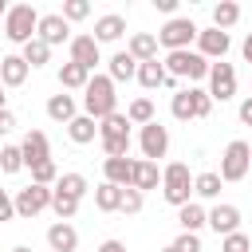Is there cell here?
<instances>
[{"mask_svg": "<svg viewBox=\"0 0 252 252\" xmlns=\"http://www.w3.org/2000/svg\"><path fill=\"white\" fill-rule=\"evenodd\" d=\"M20 169H24L20 146H4V150H0V173H20Z\"/></svg>", "mask_w": 252, "mask_h": 252, "instance_id": "74e56055", "label": "cell"}, {"mask_svg": "<svg viewBox=\"0 0 252 252\" xmlns=\"http://www.w3.org/2000/svg\"><path fill=\"white\" fill-rule=\"evenodd\" d=\"M169 110H173V118H177V122H189V118H209L213 98H209V91H201V87H181V91L173 94Z\"/></svg>", "mask_w": 252, "mask_h": 252, "instance_id": "5b68a950", "label": "cell"}, {"mask_svg": "<svg viewBox=\"0 0 252 252\" xmlns=\"http://www.w3.org/2000/svg\"><path fill=\"white\" fill-rule=\"evenodd\" d=\"M20 154H24V169L47 161V158H51V142H47V134H43V130H28L24 142H20Z\"/></svg>", "mask_w": 252, "mask_h": 252, "instance_id": "5bb4252c", "label": "cell"}, {"mask_svg": "<svg viewBox=\"0 0 252 252\" xmlns=\"http://www.w3.org/2000/svg\"><path fill=\"white\" fill-rule=\"evenodd\" d=\"M12 252H32V248H28V244H16V248H12Z\"/></svg>", "mask_w": 252, "mask_h": 252, "instance_id": "816d5d0a", "label": "cell"}, {"mask_svg": "<svg viewBox=\"0 0 252 252\" xmlns=\"http://www.w3.org/2000/svg\"><path fill=\"white\" fill-rule=\"evenodd\" d=\"M98 252H126V244H122V240H102Z\"/></svg>", "mask_w": 252, "mask_h": 252, "instance_id": "7dc6e473", "label": "cell"}, {"mask_svg": "<svg viewBox=\"0 0 252 252\" xmlns=\"http://www.w3.org/2000/svg\"><path fill=\"white\" fill-rule=\"evenodd\" d=\"M248 165H252V146H248L244 138H236V142L224 146L217 173H220V181H244V177H248Z\"/></svg>", "mask_w": 252, "mask_h": 252, "instance_id": "8992f818", "label": "cell"}, {"mask_svg": "<svg viewBox=\"0 0 252 252\" xmlns=\"http://www.w3.org/2000/svg\"><path fill=\"white\" fill-rule=\"evenodd\" d=\"M228 47H232L228 32H217V28H201L197 32V55H205L209 63H220L228 55Z\"/></svg>", "mask_w": 252, "mask_h": 252, "instance_id": "8fae6325", "label": "cell"}, {"mask_svg": "<svg viewBox=\"0 0 252 252\" xmlns=\"http://www.w3.org/2000/svg\"><path fill=\"white\" fill-rule=\"evenodd\" d=\"M87 83H91V71H83L79 63L67 59V63L59 67V87H63V91H83Z\"/></svg>", "mask_w": 252, "mask_h": 252, "instance_id": "484cf974", "label": "cell"}, {"mask_svg": "<svg viewBox=\"0 0 252 252\" xmlns=\"http://www.w3.org/2000/svg\"><path fill=\"white\" fill-rule=\"evenodd\" d=\"M205 224H209L217 236L240 232V209H236V205H213V209L205 213Z\"/></svg>", "mask_w": 252, "mask_h": 252, "instance_id": "9a60e30c", "label": "cell"}, {"mask_svg": "<svg viewBox=\"0 0 252 252\" xmlns=\"http://www.w3.org/2000/svg\"><path fill=\"white\" fill-rule=\"evenodd\" d=\"M35 35H39L47 47H59V43H71V24H67L59 12H47V16H39Z\"/></svg>", "mask_w": 252, "mask_h": 252, "instance_id": "7c38bea8", "label": "cell"}, {"mask_svg": "<svg viewBox=\"0 0 252 252\" xmlns=\"http://www.w3.org/2000/svg\"><path fill=\"white\" fill-rule=\"evenodd\" d=\"M138 75V59L130 55V51H114L110 59H106V79L110 83H130Z\"/></svg>", "mask_w": 252, "mask_h": 252, "instance_id": "d6986e66", "label": "cell"}, {"mask_svg": "<svg viewBox=\"0 0 252 252\" xmlns=\"http://www.w3.org/2000/svg\"><path fill=\"white\" fill-rule=\"evenodd\" d=\"M161 252H177V248H173V244H165V248H161Z\"/></svg>", "mask_w": 252, "mask_h": 252, "instance_id": "f5cc1de1", "label": "cell"}, {"mask_svg": "<svg viewBox=\"0 0 252 252\" xmlns=\"http://www.w3.org/2000/svg\"><path fill=\"white\" fill-rule=\"evenodd\" d=\"M47 248H51V252H75V248H79L75 224H71V220H55V224L47 228Z\"/></svg>", "mask_w": 252, "mask_h": 252, "instance_id": "ac0fdd59", "label": "cell"}, {"mask_svg": "<svg viewBox=\"0 0 252 252\" xmlns=\"http://www.w3.org/2000/svg\"><path fill=\"white\" fill-rule=\"evenodd\" d=\"M220 252H252L248 232H228V236H220Z\"/></svg>", "mask_w": 252, "mask_h": 252, "instance_id": "f35d334b", "label": "cell"}, {"mask_svg": "<svg viewBox=\"0 0 252 252\" xmlns=\"http://www.w3.org/2000/svg\"><path fill=\"white\" fill-rule=\"evenodd\" d=\"M126 51H130L138 63H150V59H158V35H154V32H134L130 43H126Z\"/></svg>", "mask_w": 252, "mask_h": 252, "instance_id": "7402d4cb", "label": "cell"}, {"mask_svg": "<svg viewBox=\"0 0 252 252\" xmlns=\"http://www.w3.org/2000/svg\"><path fill=\"white\" fill-rule=\"evenodd\" d=\"M161 67H165V75H173V79H189V87L201 83V79H209V59L197 55L193 47H185V51H169Z\"/></svg>", "mask_w": 252, "mask_h": 252, "instance_id": "3957f363", "label": "cell"}, {"mask_svg": "<svg viewBox=\"0 0 252 252\" xmlns=\"http://www.w3.org/2000/svg\"><path fill=\"white\" fill-rule=\"evenodd\" d=\"M142 201H146V193H138V189H122V205H118V213L134 217V213H142Z\"/></svg>", "mask_w": 252, "mask_h": 252, "instance_id": "60d3db41", "label": "cell"}, {"mask_svg": "<svg viewBox=\"0 0 252 252\" xmlns=\"http://www.w3.org/2000/svg\"><path fill=\"white\" fill-rule=\"evenodd\" d=\"M122 35H126V16L106 12V16L94 20V43H98V47H102V43H118Z\"/></svg>", "mask_w": 252, "mask_h": 252, "instance_id": "2e32d148", "label": "cell"}, {"mask_svg": "<svg viewBox=\"0 0 252 252\" xmlns=\"http://www.w3.org/2000/svg\"><path fill=\"white\" fill-rule=\"evenodd\" d=\"M154 8H158V12H165V16L173 20V12H177V0H154Z\"/></svg>", "mask_w": 252, "mask_h": 252, "instance_id": "bcb514c9", "label": "cell"}, {"mask_svg": "<svg viewBox=\"0 0 252 252\" xmlns=\"http://www.w3.org/2000/svg\"><path fill=\"white\" fill-rule=\"evenodd\" d=\"M236 94V67L232 63H209V98L213 102H228Z\"/></svg>", "mask_w": 252, "mask_h": 252, "instance_id": "30bf717a", "label": "cell"}, {"mask_svg": "<svg viewBox=\"0 0 252 252\" xmlns=\"http://www.w3.org/2000/svg\"><path fill=\"white\" fill-rule=\"evenodd\" d=\"M12 130H16V114L4 106V110H0V138H4V134H12Z\"/></svg>", "mask_w": 252, "mask_h": 252, "instance_id": "ee69618b", "label": "cell"}, {"mask_svg": "<svg viewBox=\"0 0 252 252\" xmlns=\"http://www.w3.org/2000/svg\"><path fill=\"white\" fill-rule=\"evenodd\" d=\"M75 114H79L75 94H51V98H47V118H51V122H63V126H67Z\"/></svg>", "mask_w": 252, "mask_h": 252, "instance_id": "603a6c76", "label": "cell"}, {"mask_svg": "<svg viewBox=\"0 0 252 252\" xmlns=\"http://www.w3.org/2000/svg\"><path fill=\"white\" fill-rule=\"evenodd\" d=\"M158 185H161V169H158V161L134 158V181H130V189H138V193H150V189H158Z\"/></svg>", "mask_w": 252, "mask_h": 252, "instance_id": "ffe728a7", "label": "cell"}, {"mask_svg": "<svg viewBox=\"0 0 252 252\" xmlns=\"http://www.w3.org/2000/svg\"><path fill=\"white\" fill-rule=\"evenodd\" d=\"M98 142H102L106 158H126L130 154V134H110V138H98Z\"/></svg>", "mask_w": 252, "mask_h": 252, "instance_id": "8d00e7d4", "label": "cell"}, {"mask_svg": "<svg viewBox=\"0 0 252 252\" xmlns=\"http://www.w3.org/2000/svg\"><path fill=\"white\" fill-rule=\"evenodd\" d=\"M20 55H24V63H28V67H43V63L51 59V47H47V43L35 35L32 43H24V51H20Z\"/></svg>", "mask_w": 252, "mask_h": 252, "instance_id": "1f68e13d", "label": "cell"}, {"mask_svg": "<svg viewBox=\"0 0 252 252\" xmlns=\"http://www.w3.org/2000/svg\"><path fill=\"white\" fill-rule=\"evenodd\" d=\"M35 28H39V12L32 8V4H12L8 8V16H4V35L12 39V43H32L35 39Z\"/></svg>", "mask_w": 252, "mask_h": 252, "instance_id": "277c9868", "label": "cell"}, {"mask_svg": "<svg viewBox=\"0 0 252 252\" xmlns=\"http://www.w3.org/2000/svg\"><path fill=\"white\" fill-rule=\"evenodd\" d=\"M236 20H240V4H232V0L213 4V28H217V32H228Z\"/></svg>", "mask_w": 252, "mask_h": 252, "instance_id": "83f0119b", "label": "cell"}, {"mask_svg": "<svg viewBox=\"0 0 252 252\" xmlns=\"http://www.w3.org/2000/svg\"><path fill=\"white\" fill-rule=\"evenodd\" d=\"M177 224H181V232H201V228H205V209H201L197 201L181 205V209H177Z\"/></svg>", "mask_w": 252, "mask_h": 252, "instance_id": "4316f807", "label": "cell"}, {"mask_svg": "<svg viewBox=\"0 0 252 252\" xmlns=\"http://www.w3.org/2000/svg\"><path fill=\"white\" fill-rule=\"evenodd\" d=\"M197 24L189 20V16H173V20H165L161 24V32H158V43L165 47V51H185L193 39H197Z\"/></svg>", "mask_w": 252, "mask_h": 252, "instance_id": "52a82bcc", "label": "cell"}, {"mask_svg": "<svg viewBox=\"0 0 252 252\" xmlns=\"http://www.w3.org/2000/svg\"><path fill=\"white\" fill-rule=\"evenodd\" d=\"M240 55H244V63H252V32L244 35V43H240Z\"/></svg>", "mask_w": 252, "mask_h": 252, "instance_id": "c3c4849f", "label": "cell"}, {"mask_svg": "<svg viewBox=\"0 0 252 252\" xmlns=\"http://www.w3.org/2000/svg\"><path fill=\"white\" fill-rule=\"evenodd\" d=\"M146 91H154V87H161L165 83V67L158 63V59H150V63H138V75H134Z\"/></svg>", "mask_w": 252, "mask_h": 252, "instance_id": "f1b7e54d", "label": "cell"}, {"mask_svg": "<svg viewBox=\"0 0 252 252\" xmlns=\"http://www.w3.org/2000/svg\"><path fill=\"white\" fill-rule=\"evenodd\" d=\"M94 205H98L102 213H118V205H122V189L110 185V181H102V185L94 189Z\"/></svg>", "mask_w": 252, "mask_h": 252, "instance_id": "4dcf8cb0", "label": "cell"}, {"mask_svg": "<svg viewBox=\"0 0 252 252\" xmlns=\"http://www.w3.org/2000/svg\"><path fill=\"white\" fill-rule=\"evenodd\" d=\"M236 114H240V122H244V126H252V94L240 102V110H236Z\"/></svg>", "mask_w": 252, "mask_h": 252, "instance_id": "f6af8a7d", "label": "cell"}, {"mask_svg": "<svg viewBox=\"0 0 252 252\" xmlns=\"http://www.w3.org/2000/svg\"><path fill=\"white\" fill-rule=\"evenodd\" d=\"M138 150H142V158H146V161L165 158V154H169V126H161L158 118H154V122H146V126H142V134H138Z\"/></svg>", "mask_w": 252, "mask_h": 252, "instance_id": "9c48e42d", "label": "cell"}, {"mask_svg": "<svg viewBox=\"0 0 252 252\" xmlns=\"http://www.w3.org/2000/svg\"><path fill=\"white\" fill-rule=\"evenodd\" d=\"M32 181L35 185H55L59 181V165H55V158H47V161H39V165H32Z\"/></svg>", "mask_w": 252, "mask_h": 252, "instance_id": "d590c367", "label": "cell"}, {"mask_svg": "<svg viewBox=\"0 0 252 252\" xmlns=\"http://www.w3.org/2000/svg\"><path fill=\"white\" fill-rule=\"evenodd\" d=\"M173 248H177V252H201V236H197V232H181V236L173 240Z\"/></svg>", "mask_w": 252, "mask_h": 252, "instance_id": "b9f144b4", "label": "cell"}, {"mask_svg": "<svg viewBox=\"0 0 252 252\" xmlns=\"http://www.w3.org/2000/svg\"><path fill=\"white\" fill-rule=\"evenodd\" d=\"M67 138H71L75 146H87V142H94V138H98V122H94V118H87V114H75V118L67 122Z\"/></svg>", "mask_w": 252, "mask_h": 252, "instance_id": "cb8c5ba5", "label": "cell"}, {"mask_svg": "<svg viewBox=\"0 0 252 252\" xmlns=\"http://www.w3.org/2000/svg\"><path fill=\"white\" fill-rule=\"evenodd\" d=\"M220 173L217 169H205V173H193V193L197 197H205V201H217L220 197Z\"/></svg>", "mask_w": 252, "mask_h": 252, "instance_id": "d4e9b609", "label": "cell"}, {"mask_svg": "<svg viewBox=\"0 0 252 252\" xmlns=\"http://www.w3.org/2000/svg\"><path fill=\"white\" fill-rule=\"evenodd\" d=\"M67 51H71V63H79L83 71H94V67L102 63V51H98L94 35H71Z\"/></svg>", "mask_w": 252, "mask_h": 252, "instance_id": "4fadbf2b", "label": "cell"}, {"mask_svg": "<svg viewBox=\"0 0 252 252\" xmlns=\"http://www.w3.org/2000/svg\"><path fill=\"white\" fill-rule=\"evenodd\" d=\"M4 16H8V4H4V0H0V24H4Z\"/></svg>", "mask_w": 252, "mask_h": 252, "instance_id": "f907efd6", "label": "cell"}, {"mask_svg": "<svg viewBox=\"0 0 252 252\" xmlns=\"http://www.w3.org/2000/svg\"><path fill=\"white\" fill-rule=\"evenodd\" d=\"M51 189H63L67 197H75V201H83L91 185H87V177H83V173H59V181H55Z\"/></svg>", "mask_w": 252, "mask_h": 252, "instance_id": "f546056e", "label": "cell"}, {"mask_svg": "<svg viewBox=\"0 0 252 252\" xmlns=\"http://www.w3.org/2000/svg\"><path fill=\"white\" fill-rule=\"evenodd\" d=\"M51 213H55L59 220H71V217L79 213V201H75V197H67L63 189H51Z\"/></svg>", "mask_w": 252, "mask_h": 252, "instance_id": "836d02e7", "label": "cell"}, {"mask_svg": "<svg viewBox=\"0 0 252 252\" xmlns=\"http://www.w3.org/2000/svg\"><path fill=\"white\" fill-rule=\"evenodd\" d=\"M16 217V201H12V193L8 189H0V224L4 220H12Z\"/></svg>", "mask_w": 252, "mask_h": 252, "instance_id": "7bdbcfd3", "label": "cell"}, {"mask_svg": "<svg viewBox=\"0 0 252 252\" xmlns=\"http://www.w3.org/2000/svg\"><path fill=\"white\" fill-rule=\"evenodd\" d=\"M118 110V94H114V83L106 75H91V83L83 87V114L102 122L106 114Z\"/></svg>", "mask_w": 252, "mask_h": 252, "instance_id": "6da1fadb", "label": "cell"}, {"mask_svg": "<svg viewBox=\"0 0 252 252\" xmlns=\"http://www.w3.org/2000/svg\"><path fill=\"white\" fill-rule=\"evenodd\" d=\"M28 63H24V55H0V83H4V91L8 87H24L28 83Z\"/></svg>", "mask_w": 252, "mask_h": 252, "instance_id": "44dd1931", "label": "cell"}, {"mask_svg": "<svg viewBox=\"0 0 252 252\" xmlns=\"http://www.w3.org/2000/svg\"><path fill=\"white\" fill-rule=\"evenodd\" d=\"M161 197H165L173 209H181V205L193 201V173H189L185 161H169V165L161 169Z\"/></svg>", "mask_w": 252, "mask_h": 252, "instance_id": "7a4b0ae2", "label": "cell"}, {"mask_svg": "<svg viewBox=\"0 0 252 252\" xmlns=\"http://www.w3.org/2000/svg\"><path fill=\"white\" fill-rule=\"evenodd\" d=\"M16 217H24V220H32V217H39L43 209H51V189L47 185H24V189H16Z\"/></svg>", "mask_w": 252, "mask_h": 252, "instance_id": "ba28073f", "label": "cell"}, {"mask_svg": "<svg viewBox=\"0 0 252 252\" xmlns=\"http://www.w3.org/2000/svg\"><path fill=\"white\" fill-rule=\"evenodd\" d=\"M102 181H110L118 189H130V181H134V158H106L102 161Z\"/></svg>", "mask_w": 252, "mask_h": 252, "instance_id": "e0dca14e", "label": "cell"}, {"mask_svg": "<svg viewBox=\"0 0 252 252\" xmlns=\"http://www.w3.org/2000/svg\"><path fill=\"white\" fill-rule=\"evenodd\" d=\"M8 106V94H4V83H0V110Z\"/></svg>", "mask_w": 252, "mask_h": 252, "instance_id": "681fc988", "label": "cell"}, {"mask_svg": "<svg viewBox=\"0 0 252 252\" xmlns=\"http://www.w3.org/2000/svg\"><path fill=\"white\" fill-rule=\"evenodd\" d=\"M110 134H130V118L122 110H114V114H106L98 122V138H110Z\"/></svg>", "mask_w": 252, "mask_h": 252, "instance_id": "e575fe53", "label": "cell"}, {"mask_svg": "<svg viewBox=\"0 0 252 252\" xmlns=\"http://www.w3.org/2000/svg\"><path fill=\"white\" fill-rule=\"evenodd\" d=\"M126 118H130V126H146V122H154L158 114H154V102H150V98H134V102L126 106Z\"/></svg>", "mask_w": 252, "mask_h": 252, "instance_id": "d6a6232c", "label": "cell"}, {"mask_svg": "<svg viewBox=\"0 0 252 252\" xmlns=\"http://www.w3.org/2000/svg\"><path fill=\"white\" fill-rule=\"evenodd\" d=\"M59 16H63L67 24H71V20H87V16H91V4H87V0H63V12H59Z\"/></svg>", "mask_w": 252, "mask_h": 252, "instance_id": "ab89813d", "label": "cell"}]
</instances>
